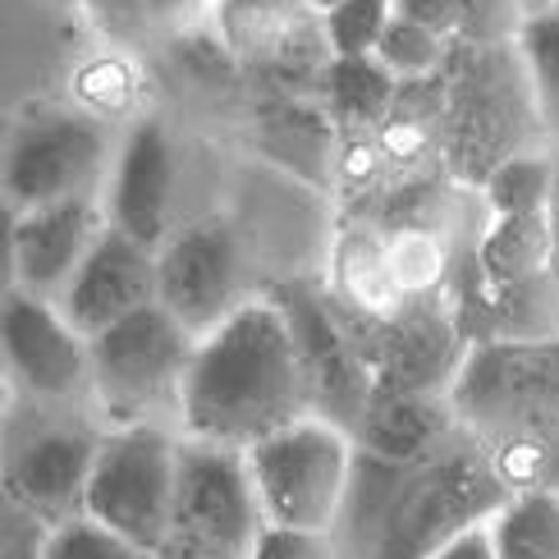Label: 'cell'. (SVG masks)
<instances>
[{
  "mask_svg": "<svg viewBox=\"0 0 559 559\" xmlns=\"http://www.w3.org/2000/svg\"><path fill=\"white\" fill-rule=\"evenodd\" d=\"M523 5H527L532 14H542V10H550V5H559V0H523Z\"/></svg>",
  "mask_w": 559,
  "mask_h": 559,
  "instance_id": "d590c367",
  "label": "cell"
},
{
  "mask_svg": "<svg viewBox=\"0 0 559 559\" xmlns=\"http://www.w3.org/2000/svg\"><path fill=\"white\" fill-rule=\"evenodd\" d=\"M248 559H340V555H335L331 532H302V527L266 523Z\"/></svg>",
  "mask_w": 559,
  "mask_h": 559,
  "instance_id": "4dcf8cb0",
  "label": "cell"
},
{
  "mask_svg": "<svg viewBox=\"0 0 559 559\" xmlns=\"http://www.w3.org/2000/svg\"><path fill=\"white\" fill-rule=\"evenodd\" d=\"M102 436L79 423H37L5 459V496L33 509L46 523H60L83 509V491L97 463Z\"/></svg>",
  "mask_w": 559,
  "mask_h": 559,
  "instance_id": "9a60e30c",
  "label": "cell"
},
{
  "mask_svg": "<svg viewBox=\"0 0 559 559\" xmlns=\"http://www.w3.org/2000/svg\"><path fill=\"white\" fill-rule=\"evenodd\" d=\"M179 440L175 427H106L97 463H92L83 509L106 527L124 532L147 550H166L175 527V486H179Z\"/></svg>",
  "mask_w": 559,
  "mask_h": 559,
  "instance_id": "ba28073f",
  "label": "cell"
},
{
  "mask_svg": "<svg viewBox=\"0 0 559 559\" xmlns=\"http://www.w3.org/2000/svg\"><path fill=\"white\" fill-rule=\"evenodd\" d=\"M308 413V367L298 354L294 321L275 294L239 302L235 317H225L212 335L198 340L179 408L183 436L252 450L258 440L294 427Z\"/></svg>",
  "mask_w": 559,
  "mask_h": 559,
  "instance_id": "6da1fadb",
  "label": "cell"
},
{
  "mask_svg": "<svg viewBox=\"0 0 559 559\" xmlns=\"http://www.w3.org/2000/svg\"><path fill=\"white\" fill-rule=\"evenodd\" d=\"M550 239H555V275H559V147H555V198H550Z\"/></svg>",
  "mask_w": 559,
  "mask_h": 559,
  "instance_id": "e575fe53",
  "label": "cell"
},
{
  "mask_svg": "<svg viewBox=\"0 0 559 559\" xmlns=\"http://www.w3.org/2000/svg\"><path fill=\"white\" fill-rule=\"evenodd\" d=\"M325 289L335 302H344L348 312H358L367 321H390L404 312V289L394 280L390 262H385V239L381 229L348 216V225L340 229V239L331 248V275H325Z\"/></svg>",
  "mask_w": 559,
  "mask_h": 559,
  "instance_id": "44dd1931",
  "label": "cell"
},
{
  "mask_svg": "<svg viewBox=\"0 0 559 559\" xmlns=\"http://www.w3.org/2000/svg\"><path fill=\"white\" fill-rule=\"evenodd\" d=\"M266 527V509L252 481L248 454L179 440V486H175V527L160 555L170 559H248Z\"/></svg>",
  "mask_w": 559,
  "mask_h": 559,
  "instance_id": "52a82bcc",
  "label": "cell"
},
{
  "mask_svg": "<svg viewBox=\"0 0 559 559\" xmlns=\"http://www.w3.org/2000/svg\"><path fill=\"white\" fill-rule=\"evenodd\" d=\"M450 404L509 491H559V335L473 344Z\"/></svg>",
  "mask_w": 559,
  "mask_h": 559,
  "instance_id": "7a4b0ae2",
  "label": "cell"
},
{
  "mask_svg": "<svg viewBox=\"0 0 559 559\" xmlns=\"http://www.w3.org/2000/svg\"><path fill=\"white\" fill-rule=\"evenodd\" d=\"M400 79L377 56H331L321 69L317 102L340 133H377L394 106Z\"/></svg>",
  "mask_w": 559,
  "mask_h": 559,
  "instance_id": "7402d4cb",
  "label": "cell"
},
{
  "mask_svg": "<svg viewBox=\"0 0 559 559\" xmlns=\"http://www.w3.org/2000/svg\"><path fill=\"white\" fill-rule=\"evenodd\" d=\"M431 559H500V555H496V542H491V527L477 523L468 532H459L454 542H445Z\"/></svg>",
  "mask_w": 559,
  "mask_h": 559,
  "instance_id": "836d02e7",
  "label": "cell"
},
{
  "mask_svg": "<svg viewBox=\"0 0 559 559\" xmlns=\"http://www.w3.org/2000/svg\"><path fill=\"white\" fill-rule=\"evenodd\" d=\"M0 354L14 390L33 404H79L92 400V354L87 335L60 312V302L10 289L0 308Z\"/></svg>",
  "mask_w": 559,
  "mask_h": 559,
  "instance_id": "30bf717a",
  "label": "cell"
},
{
  "mask_svg": "<svg viewBox=\"0 0 559 559\" xmlns=\"http://www.w3.org/2000/svg\"><path fill=\"white\" fill-rule=\"evenodd\" d=\"M459 431L450 394H408V390H371V400L354 427V440L371 454L417 463L440 450Z\"/></svg>",
  "mask_w": 559,
  "mask_h": 559,
  "instance_id": "d6986e66",
  "label": "cell"
},
{
  "mask_svg": "<svg viewBox=\"0 0 559 559\" xmlns=\"http://www.w3.org/2000/svg\"><path fill=\"white\" fill-rule=\"evenodd\" d=\"M129 97H133V79H129L124 64L97 60L87 74H79V102L92 115H97V110H124Z\"/></svg>",
  "mask_w": 559,
  "mask_h": 559,
  "instance_id": "1f68e13d",
  "label": "cell"
},
{
  "mask_svg": "<svg viewBox=\"0 0 559 559\" xmlns=\"http://www.w3.org/2000/svg\"><path fill=\"white\" fill-rule=\"evenodd\" d=\"M41 559H160V555L129 542L124 532L106 527L102 519H92L87 509H79V514L51 523Z\"/></svg>",
  "mask_w": 559,
  "mask_h": 559,
  "instance_id": "4316f807",
  "label": "cell"
},
{
  "mask_svg": "<svg viewBox=\"0 0 559 559\" xmlns=\"http://www.w3.org/2000/svg\"><path fill=\"white\" fill-rule=\"evenodd\" d=\"M175 147L160 120H138L106 179V221L138 243L160 248L170 239Z\"/></svg>",
  "mask_w": 559,
  "mask_h": 559,
  "instance_id": "ac0fdd59",
  "label": "cell"
},
{
  "mask_svg": "<svg viewBox=\"0 0 559 559\" xmlns=\"http://www.w3.org/2000/svg\"><path fill=\"white\" fill-rule=\"evenodd\" d=\"M532 10L523 0H454V41L504 46L519 41Z\"/></svg>",
  "mask_w": 559,
  "mask_h": 559,
  "instance_id": "f546056e",
  "label": "cell"
},
{
  "mask_svg": "<svg viewBox=\"0 0 559 559\" xmlns=\"http://www.w3.org/2000/svg\"><path fill=\"white\" fill-rule=\"evenodd\" d=\"M308 5H312L317 14H325V10H335V5H340V0H308Z\"/></svg>",
  "mask_w": 559,
  "mask_h": 559,
  "instance_id": "8d00e7d4",
  "label": "cell"
},
{
  "mask_svg": "<svg viewBox=\"0 0 559 559\" xmlns=\"http://www.w3.org/2000/svg\"><path fill=\"white\" fill-rule=\"evenodd\" d=\"M381 239H385V262H390L394 280H400L404 298H436V294H445L459 248L473 243V239H454V235H445V229H423V225L381 229Z\"/></svg>",
  "mask_w": 559,
  "mask_h": 559,
  "instance_id": "603a6c76",
  "label": "cell"
},
{
  "mask_svg": "<svg viewBox=\"0 0 559 559\" xmlns=\"http://www.w3.org/2000/svg\"><path fill=\"white\" fill-rule=\"evenodd\" d=\"M106 202L97 198H64V202H46L14 212L5 229V252H10V271L14 285L41 294V298H60L64 285L74 280L92 243L106 229Z\"/></svg>",
  "mask_w": 559,
  "mask_h": 559,
  "instance_id": "5bb4252c",
  "label": "cell"
},
{
  "mask_svg": "<svg viewBox=\"0 0 559 559\" xmlns=\"http://www.w3.org/2000/svg\"><path fill=\"white\" fill-rule=\"evenodd\" d=\"M275 298L285 302V312L294 321L298 354H302L308 385H312V413L354 431L371 390H377V371H371L367 354L358 348V340L344 331V321L335 317L325 289L285 285Z\"/></svg>",
  "mask_w": 559,
  "mask_h": 559,
  "instance_id": "7c38bea8",
  "label": "cell"
},
{
  "mask_svg": "<svg viewBox=\"0 0 559 559\" xmlns=\"http://www.w3.org/2000/svg\"><path fill=\"white\" fill-rule=\"evenodd\" d=\"M486 527L500 559H559V491H509Z\"/></svg>",
  "mask_w": 559,
  "mask_h": 559,
  "instance_id": "cb8c5ba5",
  "label": "cell"
},
{
  "mask_svg": "<svg viewBox=\"0 0 559 559\" xmlns=\"http://www.w3.org/2000/svg\"><path fill=\"white\" fill-rule=\"evenodd\" d=\"M56 302H60V312L74 321V331H83L92 340L120 317L156 302V248L106 225L102 239L92 243V252L83 258V266L74 271V280H69Z\"/></svg>",
  "mask_w": 559,
  "mask_h": 559,
  "instance_id": "e0dca14e",
  "label": "cell"
},
{
  "mask_svg": "<svg viewBox=\"0 0 559 559\" xmlns=\"http://www.w3.org/2000/svg\"><path fill=\"white\" fill-rule=\"evenodd\" d=\"M258 152L275 160L280 170H289L294 179L312 183V189H335V152H340V129L325 115L321 102L302 97H280L258 110Z\"/></svg>",
  "mask_w": 559,
  "mask_h": 559,
  "instance_id": "ffe728a7",
  "label": "cell"
},
{
  "mask_svg": "<svg viewBox=\"0 0 559 559\" xmlns=\"http://www.w3.org/2000/svg\"><path fill=\"white\" fill-rule=\"evenodd\" d=\"M92 404L106 427H175L198 335L170 308L147 302L87 340Z\"/></svg>",
  "mask_w": 559,
  "mask_h": 559,
  "instance_id": "277c9868",
  "label": "cell"
},
{
  "mask_svg": "<svg viewBox=\"0 0 559 559\" xmlns=\"http://www.w3.org/2000/svg\"><path fill=\"white\" fill-rule=\"evenodd\" d=\"M110 166V138L92 110H37L10 133L5 202L28 212L64 198H97Z\"/></svg>",
  "mask_w": 559,
  "mask_h": 559,
  "instance_id": "9c48e42d",
  "label": "cell"
},
{
  "mask_svg": "<svg viewBox=\"0 0 559 559\" xmlns=\"http://www.w3.org/2000/svg\"><path fill=\"white\" fill-rule=\"evenodd\" d=\"M555 198V147L519 152L481 183L486 216H546Z\"/></svg>",
  "mask_w": 559,
  "mask_h": 559,
  "instance_id": "d4e9b609",
  "label": "cell"
},
{
  "mask_svg": "<svg viewBox=\"0 0 559 559\" xmlns=\"http://www.w3.org/2000/svg\"><path fill=\"white\" fill-rule=\"evenodd\" d=\"M394 14H404L413 23H427V28L454 37V0H394Z\"/></svg>",
  "mask_w": 559,
  "mask_h": 559,
  "instance_id": "d6a6232c",
  "label": "cell"
},
{
  "mask_svg": "<svg viewBox=\"0 0 559 559\" xmlns=\"http://www.w3.org/2000/svg\"><path fill=\"white\" fill-rule=\"evenodd\" d=\"M509 500V486L463 431L417 463H400L390 486L377 559H431L459 532L486 523Z\"/></svg>",
  "mask_w": 559,
  "mask_h": 559,
  "instance_id": "5b68a950",
  "label": "cell"
},
{
  "mask_svg": "<svg viewBox=\"0 0 559 559\" xmlns=\"http://www.w3.org/2000/svg\"><path fill=\"white\" fill-rule=\"evenodd\" d=\"M156 302L170 308L202 340L243 298V252L225 225L179 229L156 248Z\"/></svg>",
  "mask_w": 559,
  "mask_h": 559,
  "instance_id": "8fae6325",
  "label": "cell"
},
{
  "mask_svg": "<svg viewBox=\"0 0 559 559\" xmlns=\"http://www.w3.org/2000/svg\"><path fill=\"white\" fill-rule=\"evenodd\" d=\"M216 37L239 64L275 79L321 74L331 60L321 14L308 0H216Z\"/></svg>",
  "mask_w": 559,
  "mask_h": 559,
  "instance_id": "4fadbf2b",
  "label": "cell"
},
{
  "mask_svg": "<svg viewBox=\"0 0 559 559\" xmlns=\"http://www.w3.org/2000/svg\"><path fill=\"white\" fill-rule=\"evenodd\" d=\"M248 454L252 481L266 509V523L331 532L344 504L348 477H354L358 440L348 427L331 423L321 413L298 417L294 427L258 440Z\"/></svg>",
  "mask_w": 559,
  "mask_h": 559,
  "instance_id": "8992f818",
  "label": "cell"
},
{
  "mask_svg": "<svg viewBox=\"0 0 559 559\" xmlns=\"http://www.w3.org/2000/svg\"><path fill=\"white\" fill-rule=\"evenodd\" d=\"M519 51L527 60L532 87H537V106H542V120L550 133V147H559V5L527 19Z\"/></svg>",
  "mask_w": 559,
  "mask_h": 559,
  "instance_id": "484cf974",
  "label": "cell"
},
{
  "mask_svg": "<svg viewBox=\"0 0 559 559\" xmlns=\"http://www.w3.org/2000/svg\"><path fill=\"white\" fill-rule=\"evenodd\" d=\"M468 335L459 331L445 294L408 298L400 317L385 321L377 348V390H408V394H450Z\"/></svg>",
  "mask_w": 559,
  "mask_h": 559,
  "instance_id": "2e32d148",
  "label": "cell"
},
{
  "mask_svg": "<svg viewBox=\"0 0 559 559\" xmlns=\"http://www.w3.org/2000/svg\"><path fill=\"white\" fill-rule=\"evenodd\" d=\"M440 74H445V120H440L445 170L459 183L481 189L509 156L550 147L537 87H532L519 41H450Z\"/></svg>",
  "mask_w": 559,
  "mask_h": 559,
  "instance_id": "3957f363",
  "label": "cell"
},
{
  "mask_svg": "<svg viewBox=\"0 0 559 559\" xmlns=\"http://www.w3.org/2000/svg\"><path fill=\"white\" fill-rule=\"evenodd\" d=\"M450 41L445 33L427 28V23H413L404 14L390 19V28L377 46V60L390 69L394 79H423V74H440V64L450 56Z\"/></svg>",
  "mask_w": 559,
  "mask_h": 559,
  "instance_id": "83f0119b",
  "label": "cell"
},
{
  "mask_svg": "<svg viewBox=\"0 0 559 559\" xmlns=\"http://www.w3.org/2000/svg\"><path fill=\"white\" fill-rule=\"evenodd\" d=\"M394 19V0H340L321 14L331 56H377V46Z\"/></svg>",
  "mask_w": 559,
  "mask_h": 559,
  "instance_id": "f1b7e54d",
  "label": "cell"
}]
</instances>
